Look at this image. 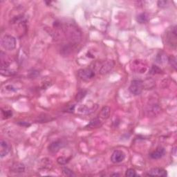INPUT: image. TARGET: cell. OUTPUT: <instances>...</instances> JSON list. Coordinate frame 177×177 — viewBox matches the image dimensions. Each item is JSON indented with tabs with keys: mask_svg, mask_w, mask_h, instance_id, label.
Listing matches in <instances>:
<instances>
[{
	"mask_svg": "<svg viewBox=\"0 0 177 177\" xmlns=\"http://www.w3.org/2000/svg\"><path fill=\"white\" fill-rule=\"evenodd\" d=\"M1 73L3 76H11L16 73L15 70L10 68L12 65V60L6 55V53L1 51Z\"/></svg>",
	"mask_w": 177,
	"mask_h": 177,
	"instance_id": "cell-1",
	"label": "cell"
},
{
	"mask_svg": "<svg viewBox=\"0 0 177 177\" xmlns=\"http://www.w3.org/2000/svg\"><path fill=\"white\" fill-rule=\"evenodd\" d=\"M165 40L167 45L170 47L176 48L177 44V33H176V26L170 27L167 30L165 33Z\"/></svg>",
	"mask_w": 177,
	"mask_h": 177,
	"instance_id": "cell-2",
	"label": "cell"
},
{
	"mask_svg": "<svg viewBox=\"0 0 177 177\" xmlns=\"http://www.w3.org/2000/svg\"><path fill=\"white\" fill-rule=\"evenodd\" d=\"M130 69L133 73H145L148 70V65L142 59H135L130 64Z\"/></svg>",
	"mask_w": 177,
	"mask_h": 177,
	"instance_id": "cell-3",
	"label": "cell"
},
{
	"mask_svg": "<svg viewBox=\"0 0 177 177\" xmlns=\"http://www.w3.org/2000/svg\"><path fill=\"white\" fill-rule=\"evenodd\" d=\"M1 46L5 50L12 51L16 47V40L11 35H4L1 38Z\"/></svg>",
	"mask_w": 177,
	"mask_h": 177,
	"instance_id": "cell-4",
	"label": "cell"
},
{
	"mask_svg": "<svg viewBox=\"0 0 177 177\" xmlns=\"http://www.w3.org/2000/svg\"><path fill=\"white\" fill-rule=\"evenodd\" d=\"M115 66V62L114 60H105L102 62H100L98 65L97 69L99 73L101 75H105L109 73L112 70L114 69Z\"/></svg>",
	"mask_w": 177,
	"mask_h": 177,
	"instance_id": "cell-5",
	"label": "cell"
},
{
	"mask_svg": "<svg viewBox=\"0 0 177 177\" xmlns=\"http://www.w3.org/2000/svg\"><path fill=\"white\" fill-rule=\"evenodd\" d=\"M144 89L143 82L140 80H134L131 81L129 90L134 95H138L142 93Z\"/></svg>",
	"mask_w": 177,
	"mask_h": 177,
	"instance_id": "cell-6",
	"label": "cell"
},
{
	"mask_svg": "<svg viewBox=\"0 0 177 177\" xmlns=\"http://www.w3.org/2000/svg\"><path fill=\"white\" fill-rule=\"evenodd\" d=\"M95 76V71L91 68H84L80 69L78 71V76L81 80L84 81L90 80Z\"/></svg>",
	"mask_w": 177,
	"mask_h": 177,
	"instance_id": "cell-7",
	"label": "cell"
},
{
	"mask_svg": "<svg viewBox=\"0 0 177 177\" xmlns=\"http://www.w3.org/2000/svg\"><path fill=\"white\" fill-rule=\"evenodd\" d=\"M125 153L122 150H115L111 156V161L114 163H119L125 159Z\"/></svg>",
	"mask_w": 177,
	"mask_h": 177,
	"instance_id": "cell-8",
	"label": "cell"
},
{
	"mask_svg": "<svg viewBox=\"0 0 177 177\" xmlns=\"http://www.w3.org/2000/svg\"><path fill=\"white\" fill-rule=\"evenodd\" d=\"M65 142L62 140H57L55 141L51 142L48 146V151L51 153H57L59 152V150L65 146Z\"/></svg>",
	"mask_w": 177,
	"mask_h": 177,
	"instance_id": "cell-9",
	"label": "cell"
},
{
	"mask_svg": "<svg viewBox=\"0 0 177 177\" xmlns=\"http://www.w3.org/2000/svg\"><path fill=\"white\" fill-rule=\"evenodd\" d=\"M148 176H160V177H165L167 176V172L165 170L160 167H155L151 169L148 172Z\"/></svg>",
	"mask_w": 177,
	"mask_h": 177,
	"instance_id": "cell-10",
	"label": "cell"
},
{
	"mask_svg": "<svg viewBox=\"0 0 177 177\" xmlns=\"http://www.w3.org/2000/svg\"><path fill=\"white\" fill-rule=\"evenodd\" d=\"M10 146L6 140H1L0 142V157L4 158L6 156L8 155V153L10 152Z\"/></svg>",
	"mask_w": 177,
	"mask_h": 177,
	"instance_id": "cell-11",
	"label": "cell"
},
{
	"mask_svg": "<svg viewBox=\"0 0 177 177\" xmlns=\"http://www.w3.org/2000/svg\"><path fill=\"white\" fill-rule=\"evenodd\" d=\"M165 154V148H162V147H159V148L156 149V150L153 151L152 153H150V156L152 159L157 160L161 159L162 157L164 156Z\"/></svg>",
	"mask_w": 177,
	"mask_h": 177,
	"instance_id": "cell-12",
	"label": "cell"
},
{
	"mask_svg": "<svg viewBox=\"0 0 177 177\" xmlns=\"http://www.w3.org/2000/svg\"><path fill=\"white\" fill-rule=\"evenodd\" d=\"M10 171L15 173H23L25 171V165L22 163H15L10 167Z\"/></svg>",
	"mask_w": 177,
	"mask_h": 177,
	"instance_id": "cell-13",
	"label": "cell"
},
{
	"mask_svg": "<svg viewBox=\"0 0 177 177\" xmlns=\"http://www.w3.org/2000/svg\"><path fill=\"white\" fill-rule=\"evenodd\" d=\"M110 112L111 109L109 106H104L101 109V113H100V118L102 119H107L110 116Z\"/></svg>",
	"mask_w": 177,
	"mask_h": 177,
	"instance_id": "cell-14",
	"label": "cell"
},
{
	"mask_svg": "<svg viewBox=\"0 0 177 177\" xmlns=\"http://www.w3.org/2000/svg\"><path fill=\"white\" fill-rule=\"evenodd\" d=\"M136 20L138 23L140 24H144V23H146L148 22L149 20V15L145 12H142V13H140L138 15L136 18Z\"/></svg>",
	"mask_w": 177,
	"mask_h": 177,
	"instance_id": "cell-15",
	"label": "cell"
},
{
	"mask_svg": "<svg viewBox=\"0 0 177 177\" xmlns=\"http://www.w3.org/2000/svg\"><path fill=\"white\" fill-rule=\"evenodd\" d=\"M102 124V120L100 118H95L92 119L89 123V124L87 125V127L89 128H95L99 126H101Z\"/></svg>",
	"mask_w": 177,
	"mask_h": 177,
	"instance_id": "cell-16",
	"label": "cell"
},
{
	"mask_svg": "<svg viewBox=\"0 0 177 177\" xmlns=\"http://www.w3.org/2000/svg\"><path fill=\"white\" fill-rule=\"evenodd\" d=\"M87 93V91L86 90H84V89L79 91L76 95V100L78 102L81 101L85 96H86Z\"/></svg>",
	"mask_w": 177,
	"mask_h": 177,
	"instance_id": "cell-17",
	"label": "cell"
},
{
	"mask_svg": "<svg viewBox=\"0 0 177 177\" xmlns=\"http://www.w3.org/2000/svg\"><path fill=\"white\" fill-rule=\"evenodd\" d=\"M161 72L162 70L159 67L156 65H152V67L150 68L149 73L152 74V75H156V74H161Z\"/></svg>",
	"mask_w": 177,
	"mask_h": 177,
	"instance_id": "cell-18",
	"label": "cell"
},
{
	"mask_svg": "<svg viewBox=\"0 0 177 177\" xmlns=\"http://www.w3.org/2000/svg\"><path fill=\"white\" fill-rule=\"evenodd\" d=\"M167 61L170 65L172 66V68H174V69L176 70V57L173 56V55H170L168 57Z\"/></svg>",
	"mask_w": 177,
	"mask_h": 177,
	"instance_id": "cell-19",
	"label": "cell"
},
{
	"mask_svg": "<svg viewBox=\"0 0 177 177\" xmlns=\"http://www.w3.org/2000/svg\"><path fill=\"white\" fill-rule=\"evenodd\" d=\"M1 114H2V117H3L4 119H7V118H10V117H12V111L10 109L4 110L3 109H1Z\"/></svg>",
	"mask_w": 177,
	"mask_h": 177,
	"instance_id": "cell-20",
	"label": "cell"
},
{
	"mask_svg": "<svg viewBox=\"0 0 177 177\" xmlns=\"http://www.w3.org/2000/svg\"><path fill=\"white\" fill-rule=\"evenodd\" d=\"M62 173L64 175L67 176H76V174H74V172L72 171L71 170H70L68 167H62Z\"/></svg>",
	"mask_w": 177,
	"mask_h": 177,
	"instance_id": "cell-21",
	"label": "cell"
},
{
	"mask_svg": "<svg viewBox=\"0 0 177 177\" xmlns=\"http://www.w3.org/2000/svg\"><path fill=\"white\" fill-rule=\"evenodd\" d=\"M125 176H129V177H135V176H139L136 174V172L135 170L132 169V168H129L128 169L126 172H125Z\"/></svg>",
	"mask_w": 177,
	"mask_h": 177,
	"instance_id": "cell-22",
	"label": "cell"
},
{
	"mask_svg": "<svg viewBox=\"0 0 177 177\" xmlns=\"http://www.w3.org/2000/svg\"><path fill=\"white\" fill-rule=\"evenodd\" d=\"M165 57H166V55H165V54H163V53H159V54H158V55H157V57H156V60H157V62H159V63H160V64H162V63H163V62H166L165 61ZM168 58V57H167Z\"/></svg>",
	"mask_w": 177,
	"mask_h": 177,
	"instance_id": "cell-23",
	"label": "cell"
},
{
	"mask_svg": "<svg viewBox=\"0 0 177 177\" xmlns=\"http://www.w3.org/2000/svg\"><path fill=\"white\" fill-rule=\"evenodd\" d=\"M69 159H67V158L61 156V157H59L58 159H57V162L59 164V165H65V164H67L68 162H69Z\"/></svg>",
	"mask_w": 177,
	"mask_h": 177,
	"instance_id": "cell-24",
	"label": "cell"
},
{
	"mask_svg": "<svg viewBox=\"0 0 177 177\" xmlns=\"http://www.w3.org/2000/svg\"><path fill=\"white\" fill-rule=\"evenodd\" d=\"M157 4H158V6H159V7L164 8V7H165L166 5H167V1H159L157 2Z\"/></svg>",
	"mask_w": 177,
	"mask_h": 177,
	"instance_id": "cell-25",
	"label": "cell"
},
{
	"mask_svg": "<svg viewBox=\"0 0 177 177\" xmlns=\"http://www.w3.org/2000/svg\"><path fill=\"white\" fill-rule=\"evenodd\" d=\"M18 124L20 125H22V126H24V127H29V126H30V125H31V124H29V123H26V122L19 123Z\"/></svg>",
	"mask_w": 177,
	"mask_h": 177,
	"instance_id": "cell-26",
	"label": "cell"
},
{
	"mask_svg": "<svg viewBox=\"0 0 177 177\" xmlns=\"http://www.w3.org/2000/svg\"><path fill=\"white\" fill-rule=\"evenodd\" d=\"M110 176H120V174H117V173H114V174H111Z\"/></svg>",
	"mask_w": 177,
	"mask_h": 177,
	"instance_id": "cell-27",
	"label": "cell"
}]
</instances>
